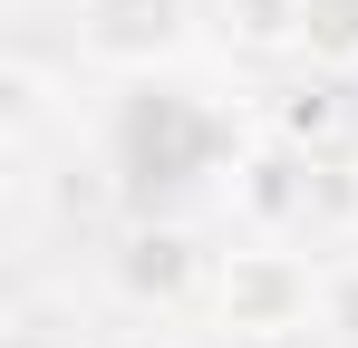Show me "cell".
I'll use <instances>...</instances> for the list:
<instances>
[{"mask_svg": "<svg viewBox=\"0 0 358 348\" xmlns=\"http://www.w3.org/2000/svg\"><path fill=\"white\" fill-rule=\"evenodd\" d=\"M349 223H358V165L320 155L310 165V232H349Z\"/></svg>", "mask_w": 358, "mask_h": 348, "instance_id": "cell-9", "label": "cell"}, {"mask_svg": "<svg viewBox=\"0 0 358 348\" xmlns=\"http://www.w3.org/2000/svg\"><path fill=\"white\" fill-rule=\"evenodd\" d=\"M262 126H271V145H291V155H329V145L349 136V97H339V78H291Z\"/></svg>", "mask_w": 358, "mask_h": 348, "instance_id": "cell-5", "label": "cell"}, {"mask_svg": "<svg viewBox=\"0 0 358 348\" xmlns=\"http://www.w3.org/2000/svg\"><path fill=\"white\" fill-rule=\"evenodd\" d=\"M194 0H78V58L145 78V68H175L194 49Z\"/></svg>", "mask_w": 358, "mask_h": 348, "instance_id": "cell-2", "label": "cell"}, {"mask_svg": "<svg viewBox=\"0 0 358 348\" xmlns=\"http://www.w3.org/2000/svg\"><path fill=\"white\" fill-rule=\"evenodd\" d=\"M300 10L310 0H223V49L233 58H300Z\"/></svg>", "mask_w": 358, "mask_h": 348, "instance_id": "cell-6", "label": "cell"}, {"mask_svg": "<svg viewBox=\"0 0 358 348\" xmlns=\"http://www.w3.org/2000/svg\"><path fill=\"white\" fill-rule=\"evenodd\" d=\"M310 165L320 155H291V145H252V155H233V213L252 223V242H291V232H310Z\"/></svg>", "mask_w": 358, "mask_h": 348, "instance_id": "cell-4", "label": "cell"}, {"mask_svg": "<svg viewBox=\"0 0 358 348\" xmlns=\"http://www.w3.org/2000/svg\"><path fill=\"white\" fill-rule=\"evenodd\" d=\"M213 329H223V348L320 339V261H300L281 242H252L233 261H213Z\"/></svg>", "mask_w": 358, "mask_h": 348, "instance_id": "cell-1", "label": "cell"}, {"mask_svg": "<svg viewBox=\"0 0 358 348\" xmlns=\"http://www.w3.org/2000/svg\"><path fill=\"white\" fill-rule=\"evenodd\" d=\"M39 126H49V78H39L29 58H10V68H0V145H10V155H29V136H39Z\"/></svg>", "mask_w": 358, "mask_h": 348, "instance_id": "cell-8", "label": "cell"}, {"mask_svg": "<svg viewBox=\"0 0 358 348\" xmlns=\"http://www.w3.org/2000/svg\"><path fill=\"white\" fill-rule=\"evenodd\" d=\"M300 58L320 78H349L358 68V0H310L300 10Z\"/></svg>", "mask_w": 358, "mask_h": 348, "instance_id": "cell-7", "label": "cell"}, {"mask_svg": "<svg viewBox=\"0 0 358 348\" xmlns=\"http://www.w3.org/2000/svg\"><path fill=\"white\" fill-rule=\"evenodd\" d=\"M320 348H358V261H320Z\"/></svg>", "mask_w": 358, "mask_h": 348, "instance_id": "cell-10", "label": "cell"}, {"mask_svg": "<svg viewBox=\"0 0 358 348\" xmlns=\"http://www.w3.org/2000/svg\"><path fill=\"white\" fill-rule=\"evenodd\" d=\"M107 281L126 310H184L194 290H213V252L194 223H126L107 252Z\"/></svg>", "mask_w": 358, "mask_h": 348, "instance_id": "cell-3", "label": "cell"}]
</instances>
